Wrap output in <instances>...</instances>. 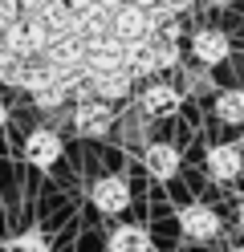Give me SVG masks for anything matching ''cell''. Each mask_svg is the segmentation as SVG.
<instances>
[{"instance_id": "1", "label": "cell", "mask_w": 244, "mask_h": 252, "mask_svg": "<svg viewBox=\"0 0 244 252\" xmlns=\"http://www.w3.org/2000/svg\"><path fill=\"white\" fill-rule=\"evenodd\" d=\"M224 232V220L211 203H187L179 208V236L191 244H211L216 236Z\"/></svg>"}, {"instance_id": "2", "label": "cell", "mask_w": 244, "mask_h": 252, "mask_svg": "<svg viewBox=\"0 0 244 252\" xmlns=\"http://www.w3.org/2000/svg\"><path fill=\"white\" fill-rule=\"evenodd\" d=\"M73 130L81 138H94V143H102L118 130V118H114V106L94 98V102H77L73 106Z\"/></svg>"}, {"instance_id": "3", "label": "cell", "mask_w": 244, "mask_h": 252, "mask_svg": "<svg viewBox=\"0 0 244 252\" xmlns=\"http://www.w3.org/2000/svg\"><path fill=\"white\" fill-rule=\"evenodd\" d=\"M8 45V49L16 53V57H45V49H49V29H45V21H33V17H21V21H12L8 25V33L0 37Z\"/></svg>"}, {"instance_id": "4", "label": "cell", "mask_w": 244, "mask_h": 252, "mask_svg": "<svg viewBox=\"0 0 244 252\" xmlns=\"http://www.w3.org/2000/svg\"><path fill=\"white\" fill-rule=\"evenodd\" d=\"M21 155H25V163H29V167H37V171L57 167V163H61V155H65L61 130H53V126H37V130H29Z\"/></svg>"}, {"instance_id": "5", "label": "cell", "mask_w": 244, "mask_h": 252, "mask_svg": "<svg viewBox=\"0 0 244 252\" xmlns=\"http://www.w3.org/2000/svg\"><path fill=\"white\" fill-rule=\"evenodd\" d=\"M204 167H208V175L216 179V183H236L244 175V151L236 143H211L208 155H204Z\"/></svg>"}, {"instance_id": "6", "label": "cell", "mask_w": 244, "mask_h": 252, "mask_svg": "<svg viewBox=\"0 0 244 252\" xmlns=\"http://www.w3.org/2000/svg\"><path fill=\"white\" fill-rule=\"evenodd\" d=\"M191 57L200 61V65H208V69H216V65H224V61L232 57V41H228L224 29L204 25V29L191 33Z\"/></svg>"}, {"instance_id": "7", "label": "cell", "mask_w": 244, "mask_h": 252, "mask_svg": "<svg viewBox=\"0 0 244 252\" xmlns=\"http://www.w3.org/2000/svg\"><path fill=\"white\" fill-rule=\"evenodd\" d=\"M179 102H183V90H175L171 82H146L139 90V98H135V106L142 110V114H151V118L179 114Z\"/></svg>"}, {"instance_id": "8", "label": "cell", "mask_w": 244, "mask_h": 252, "mask_svg": "<svg viewBox=\"0 0 244 252\" xmlns=\"http://www.w3.org/2000/svg\"><path fill=\"white\" fill-rule=\"evenodd\" d=\"M90 203L102 216H122L130 208V183L122 175H102V179H94L90 187Z\"/></svg>"}, {"instance_id": "9", "label": "cell", "mask_w": 244, "mask_h": 252, "mask_svg": "<svg viewBox=\"0 0 244 252\" xmlns=\"http://www.w3.org/2000/svg\"><path fill=\"white\" fill-rule=\"evenodd\" d=\"M114 37H122V41H151L155 37L151 12L139 8V4H122L118 12H114Z\"/></svg>"}, {"instance_id": "10", "label": "cell", "mask_w": 244, "mask_h": 252, "mask_svg": "<svg viewBox=\"0 0 244 252\" xmlns=\"http://www.w3.org/2000/svg\"><path fill=\"white\" fill-rule=\"evenodd\" d=\"M151 114H142V110L135 106V110H126V114H118V130H114V134H118V143L122 147H130V151H146V147H151Z\"/></svg>"}, {"instance_id": "11", "label": "cell", "mask_w": 244, "mask_h": 252, "mask_svg": "<svg viewBox=\"0 0 244 252\" xmlns=\"http://www.w3.org/2000/svg\"><path fill=\"white\" fill-rule=\"evenodd\" d=\"M142 167H146V175L159 179V183H167L179 175V147L171 143H151L142 151Z\"/></svg>"}, {"instance_id": "12", "label": "cell", "mask_w": 244, "mask_h": 252, "mask_svg": "<svg viewBox=\"0 0 244 252\" xmlns=\"http://www.w3.org/2000/svg\"><path fill=\"white\" fill-rule=\"evenodd\" d=\"M106 252H151V232L142 224H114L106 236Z\"/></svg>"}, {"instance_id": "13", "label": "cell", "mask_w": 244, "mask_h": 252, "mask_svg": "<svg viewBox=\"0 0 244 252\" xmlns=\"http://www.w3.org/2000/svg\"><path fill=\"white\" fill-rule=\"evenodd\" d=\"M122 69L135 77V82H146V77L159 73V61H155V45L151 41H126V61Z\"/></svg>"}, {"instance_id": "14", "label": "cell", "mask_w": 244, "mask_h": 252, "mask_svg": "<svg viewBox=\"0 0 244 252\" xmlns=\"http://www.w3.org/2000/svg\"><path fill=\"white\" fill-rule=\"evenodd\" d=\"M94 90H98V98L102 102H126L130 94H135V77H130L126 69H114V73H102V77H94Z\"/></svg>"}, {"instance_id": "15", "label": "cell", "mask_w": 244, "mask_h": 252, "mask_svg": "<svg viewBox=\"0 0 244 252\" xmlns=\"http://www.w3.org/2000/svg\"><path fill=\"white\" fill-rule=\"evenodd\" d=\"M211 114L224 126H244V90H220L211 98Z\"/></svg>"}, {"instance_id": "16", "label": "cell", "mask_w": 244, "mask_h": 252, "mask_svg": "<svg viewBox=\"0 0 244 252\" xmlns=\"http://www.w3.org/2000/svg\"><path fill=\"white\" fill-rule=\"evenodd\" d=\"M179 77H183V94L187 98H211V94H220L216 82H211V69L208 65H187V69H179Z\"/></svg>"}, {"instance_id": "17", "label": "cell", "mask_w": 244, "mask_h": 252, "mask_svg": "<svg viewBox=\"0 0 244 252\" xmlns=\"http://www.w3.org/2000/svg\"><path fill=\"white\" fill-rule=\"evenodd\" d=\"M4 252H53V244H49V236L41 228H25L4 244Z\"/></svg>"}, {"instance_id": "18", "label": "cell", "mask_w": 244, "mask_h": 252, "mask_svg": "<svg viewBox=\"0 0 244 252\" xmlns=\"http://www.w3.org/2000/svg\"><path fill=\"white\" fill-rule=\"evenodd\" d=\"M33 106H37L41 114H53V110L70 106V90H65L61 82H53V86H45V90H37V94H33Z\"/></svg>"}, {"instance_id": "19", "label": "cell", "mask_w": 244, "mask_h": 252, "mask_svg": "<svg viewBox=\"0 0 244 252\" xmlns=\"http://www.w3.org/2000/svg\"><path fill=\"white\" fill-rule=\"evenodd\" d=\"M155 61H159V73H167V69H183L179 65V41L171 37H155Z\"/></svg>"}, {"instance_id": "20", "label": "cell", "mask_w": 244, "mask_h": 252, "mask_svg": "<svg viewBox=\"0 0 244 252\" xmlns=\"http://www.w3.org/2000/svg\"><path fill=\"white\" fill-rule=\"evenodd\" d=\"M21 61H25V57H16L8 45L0 41V82H4V86H12V73H16V65H21Z\"/></svg>"}, {"instance_id": "21", "label": "cell", "mask_w": 244, "mask_h": 252, "mask_svg": "<svg viewBox=\"0 0 244 252\" xmlns=\"http://www.w3.org/2000/svg\"><path fill=\"white\" fill-rule=\"evenodd\" d=\"M163 4H167V8H175L179 17H183V12H187V8H195V4H200V0H163Z\"/></svg>"}, {"instance_id": "22", "label": "cell", "mask_w": 244, "mask_h": 252, "mask_svg": "<svg viewBox=\"0 0 244 252\" xmlns=\"http://www.w3.org/2000/svg\"><path fill=\"white\" fill-rule=\"evenodd\" d=\"M70 8H77V12H90V8H98V0H65Z\"/></svg>"}, {"instance_id": "23", "label": "cell", "mask_w": 244, "mask_h": 252, "mask_svg": "<svg viewBox=\"0 0 244 252\" xmlns=\"http://www.w3.org/2000/svg\"><path fill=\"white\" fill-rule=\"evenodd\" d=\"M98 4H102V8H110V12H118L122 4H130V0H98Z\"/></svg>"}, {"instance_id": "24", "label": "cell", "mask_w": 244, "mask_h": 252, "mask_svg": "<svg viewBox=\"0 0 244 252\" xmlns=\"http://www.w3.org/2000/svg\"><path fill=\"white\" fill-rule=\"evenodd\" d=\"M130 4H139V8H146V12H151V8H159V4H163V0H130Z\"/></svg>"}, {"instance_id": "25", "label": "cell", "mask_w": 244, "mask_h": 252, "mask_svg": "<svg viewBox=\"0 0 244 252\" xmlns=\"http://www.w3.org/2000/svg\"><path fill=\"white\" fill-rule=\"evenodd\" d=\"M204 4H211V8H228L232 0H204Z\"/></svg>"}, {"instance_id": "26", "label": "cell", "mask_w": 244, "mask_h": 252, "mask_svg": "<svg viewBox=\"0 0 244 252\" xmlns=\"http://www.w3.org/2000/svg\"><path fill=\"white\" fill-rule=\"evenodd\" d=\"M4 122H8V106L0 102V130H4Z\"/></svg>"}, {"instance_id": "27", "label": "cell", "mask_w": 244, "mask_h": 252, "mask_svg": "<svg viewBox=\"0 0 244 252\" xmlns=\"http://www.w3.org/2000/svg\"><path fill=\"white\" fill-rule=\"evenodd\" d=\"M228 252H244V244H236V248H228Z\"/></svg>"}]
</instances>
